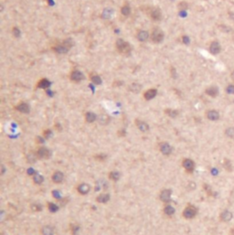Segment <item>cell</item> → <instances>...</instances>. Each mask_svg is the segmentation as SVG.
<instances>
[{
  "mask_svg": "<svg viewBox=\"0 0 234 235\" xmlns=\"http://www.w3.org/2000/svg\"><path fill=\"white\" fill-rule=\"evenodd\" d=\"M115 46H116L117 51L118 52H120L121 54H124V55H127V54L130 53L131 51V46L130 44L126 41H125L124 40L122 39H119L117 40L116 43H115Z\"/></svg>",
  "mask_w": 234,
  "mask_h": 235,
  "instance_id": "6da1fadb",
  "label": "cell"
},
{
  "mask_svg": "<svg viewBox=\"0 0 234 235\" xmlns=\"http://www.w3.org/2000/svg\"><path fill=\"white\" fill-rule=\"evenodd\" d=\"M197 213H198V209L195 206H193V205H188L184 209V211L182 212V216L185 219H187V220H191V219L196 217Z\"/></svg>",
  "mask_w": 234,
  "mask_h": 235,
  "instance_id": "7a4b0ae2",
  "label": "cell"
},
{
  "mask_svg": "<svg viewBox=\"0 0 234 235\" xmlns=\"http://www.w3.org/2000/svg\"><path fill=\"white\" fill-rule=\"evenodd\" d=\"M146 12L150 16V18L155 21H159L161 18H162L161 11L157 8H147Z\"/></svg>",
  "mask_w": 234,
  "mask_h": 235,
  "instance_id": "3957f363",
  "label": "cell"
},
{
  "mask_svg": "<svg viewBox=\"0 0 234 235\" xmlns=\"http://www.w3.org/2000/svg\"><path fill=\"white\" fill-rule=\"evenodd\" d=\"M163 40H164V32L159 29H154L151 34V40L155 43H160L163 41Z\"/></svg>",
  "mask_w": 234,
  "mask_h": 235,
  "instance_id": "277c9868",
  "label": "cell"
},
{
  "mask_svg": "<svg viewBox=\"0 0 234 235\" xmlns=\"http://www.w3.org/2000/svg\"><path fill=\"white\" fill-rule=\"evenodd\" d=\"M51 151L47 147H43L38 148L37 152H36V156L40 159H49L51 158Z\"/></svg>",
  "mask_w": 234,
  "mask_h": 235,
  "instance_id": "5b68a950",
  "label": "cell"
},
{
  "mask_svg": "<svg viewBox=\"0 0 234 235\" xmlns=\"http://www.w3.org/2000/svg\"><path fill=\"white\" fill-rule=\"evenodd\" d=\"M182 167L188 173H192L195 169V162L190 158H185L182 161Z\"/></svg>",
  "mask_w": 234,
  "mask_h": 235,
  "instance_id": "8992f818",
  "label": "cell"
},
{
  "mask_svg": "<svg viewBox=\"0 0 234 235\" xmlns=\"http://www.w3.org/2000/svg\"><path fill=\"white\" fill-rule=\"evenodd\" d=\"M159 150L161 152V154H163L164 156H170L172 154L173 148L167 142H163L161 143L159 146Z\"/></svg>",
  "mask_w": 234,
  "mask_h": 235,
  "instance_id": "52a82bcc",
  "label": "cell"
},
{
  "mask_svg": "<svg viewBox=\"0 0 234 235\" xmlns=\"http://www.w3.org/2000/svg\"><path fill=\"white\" fill-rule=\"evenodd\" d=\"M77 192L81 195H87L91 190V186L87 183H81L77 186Z\"/></svg>",
  "mask_w": 234,
  "mask_h": 235,
  "instance_id": "ba28073f",
  "label": "cell"
},
{
  "mask_svg": "<svg viewBox=\"0 0 234 235\" xmlns=\"http://www.w3.org/2000/svg\"><path fill=\"white\" fill-rule=\"evenodd\" d=\"M232 218H233V214L231 211H227V210H225L223 211L220 214V220H221V222H231V220H232Z\"/></svg>",
  "mask_w": 234,
  "mask_h": 235,
  "instance_id": "9c48e42d",
  "label": "cell"
},
{
  "mask_svg": "<svg viewBox=\"0 0 234 235\" xmlns=\"http://www.w3.org/2000/svg\"><path fill=\"white\" fill-rule=\"evenodd\" d=\"M171 195H172V191L170 190H163L159 195L160 200L164 203H168L171 200Z\"/></svg>",
  "mask_w": 234,
  "mask_h": 235,
  "instance_id": "30bf717a",
  "label": "cell"
},
{
  "mask_svg": "<svg viewBox=\"0 0 234 235\" xmlns=\"http://www.w3.org/2000/svg\"><path fill=\"white\" fill-rule=\"evenodd\" d=\"M64 179V174L61 171H55L53 174L51 175V180L55 183V184H60L63 181Z\"/></svg>",
  "mask_w": 234,
  "mask_h": 235,
  "instance_id": "8fae6325",
  "label": "cell"
},
{
  "mask_svg": "<svg viewBox=\"0 0 234 235\" xmlns=\"http://www.w3.org/2000/svg\"><path fill=\"white\" fill-rule=\"evenodd\" d=\"M210 51L213 55H217L221 51V46L219 41H212L210 46Z\"/></svg>",
  "mask_w": 234,
  "mask_h": 235,
  "instance_id": "7c38bea8",
  "label": "cell"
},
{
  "mask_svg": "<svg viewBox=\"0 0 234 235\" xmlns=\"http://www.w3.org/2000/svg\"><path fill=\"white\" fill-rule=\"evenodd\" d=\"M83 79H84V75L80 71H73L71 73V80L75 83H79V82L82 81Z\"/></svg>",
  "mask_w": 234,
  "mask_h": 235,
  "instance_id": "4fadbf2b",
  "label": "cell"
},
{
  "mask_svg": "<svg viewBox=\"0 0 234 235\" xmlns=\"http://www.w3.org/2000/svg\"><path fill=\"white\" fill-rule=\"evenodd\" d=\"M206 116L210 120V121H218L221 115L220 113L216 110H210L206 113Z\"/></svg>",
  "mask_w": 234,
  "mask_h": 235,
  "instance_id": "5bb4252c",
  "label": "cell"
},
{
  "mask_svg": "<svg viewBox=\"0 0 234 235\" xmlns=\"http://www.w3.org/2000/svg\"><path fill=\"white\" fill-rule=\"evenodd\" d=\"M40 233H41V235H54L55 229H54L53 226L45 225L40 228Z\"/></svg>",
  "mask_w": 234,
  "mask_h": 235,
  "instance_id": "9a60e30c",
  "label": "cell"
},
{
  "mask_svg": "<svg viewBox=\"0 0 234 235\" xmlns=\"http://www.w3.org/2000/svg\"><path fill=\"white\" fill-rule=\"evenodd\" d=\"M136 127H137L140 131H142V132H146V131H148L149 130L148 124L146 123V122H144V121H142V120L136 119Z\"/></svg>",
  "mask_w": 234,
  "mask_h": 235,
  "instance_id": "2e32d148",
  "label": "cell"
},
{
  "mask_svg": "<svg viewBox=\"0 0 234 235\" xmlns=\"http://www.w3.org/2000/svg\"><path fill=\"white\" fill-rule=\"evenodd\" d=\"M110 199H111V197H110L109 194H107V193H101V194H99L96 197V201L98 203L104 204V203L108 202L110 200Z\"/></svg>",
  "mask_w": 234,
  "mask_h": 235,
  "instance_id": "e0dca14e",
  "label": "cell"
},
{
  "mask_svg": "<svg viewBox=\"0 0 234 235\" xmlns=\"http://www.w3.org/2000/svg\"><path fill=\"white\" fill-rule=\"evenodd\" d=\"M206 93L209 96L215 98L219 95V88L217 86H210V87L206 89Z\"/></svg>",
  "mask_w": 234,
  "mask_h": 235,
  "instance_id": "ac0fdd59",
  "label": "cell"
},
{
  "mask_svg": "<svg viewBox=\"0 0 234 235\" xmlns=\"http://www.w3.org/2000/svg\"><path fill=\"white\" fill-rule=\"evenodd\" d=\"M16 109H17L19 112L22 113V114H29V111H30V108L29 106V104H26V103H21V104H19V105L16 106Z\"/></svg>",
  "mask_w": 234,
  "mask_h": 235,
  "instance_id": "d6986e66",
  "label": "cell"
},
{
  "mask_svg": "<svg viewBox=\"0 0 234 235\" xmlns=\"http://www.w3.org/2000/svg\"><path fill=\"white\" fill-rule=\"evenodd\" d=\"M157 93V91L156 89H150L148 91H146L145 93H144V98L146 100V101H150L152 100L153 98H155L156 95Z\"/></svg>",
  "mask_w": 234,
  "mask_h": 235,
  "instance_id": "ffe728a7",
  "label": "cell"
},
{
  "mask_svg": "<svg viewBox=\"0 0 234 235\" xmlns=\"http://www.w3.org/2000/svg\"><path fill=\"white\" fill-rule=\"evenodd\" d=\"M70 49L69 48H67L65 45L63 44V42L61 43V44H59V45H57V46H55L53 47V51H56V52H58V53H66V52H68V51H69Z\"/></svg>",
  "mask_w": 234,
  "mask_h": 235,
  "instance_id": "44dd1931",
  "label": "cell"
},
{
  "mask_svg": "<svg viewBox=\"0 0 234 235\" xmlns=\"http://www.w3.org/2000/svg\"><path fill=\"white\" fill-rule=\"evenodd\" d=\"M108 177H109V179H110L111 180H113V181H117V180H119V179H120V177H121V174H120L119 171L114 170L111 171V172L109 173Z\"/></svg>",
  "mask_w": 234,
  "mask_h": 235,
  "instance_id": "7402d4cb",
  "label": "cell"
},
{
  "mask_svg": "<svg viewBox=\"0 0 234 235\" xmlns=\"http://www.w3.org/2000/svg\"><path fill=\"white\" fill-rule=\"evenodd\" d=\"M97 119L95 114H93V112H87L85 114V121L87 123H93Z\"/></svg>",
  "mask_w": 234,
  "mask_h": 235,
  "instance_id": "603a6c76",
  "label": "cell"
},
{
  "mask_svg": "<svg viewBox=\"0 0 234 235\" xmlns=\"http://www.w3.org/2000/svg\"><path fill=\"white\" fill-rule=\"evenodd\" d=\"M37 86H38L39 88H41V89H47V88H49V87L51 86V82H50L49 80H47V79H41V80L38 83Z\"/></svg>",
  "mask_w": 234,
  "mask_h": 235,
  "instance_id": "cb8c5ba5",
  "label": "cell"
},
{
  "mask_svg": "<svg viewBox=\"0 0 234 235\" xmlns=\"http://www.w3.org/2000/svg\"><path fill=\"white\" fill-rule=\"evenodd\" d=\"M176 212V210H175V208L173 207V206H171V205H166L165 207H164V213L166 214V215H168V216H172L173 214Z\"/></svg>",
  "mask_w": 234,
  "mask_h": 235,
  "instance_id": "d4e9b609",
  "label": "cell"
},
{
  "mask_svg": "<svg viewBox=\"0 0 234 235\" xmlns=\"http://www.w3.org/2000/svg\"><path fill=\"white\" fill-rule=\"evenodd\" d=\"M47 208H48L49 211L51 212V213L57 212V211H59V209H60L59 206L54 202H48V204H47Z\"/></svg>",
  "mask_w": 234,
  "mask_h": 235,
  "instance_id": "484cf974",
  "label": "cell"
},
{
  "mask_svg": "<svg viewBox=\"0 0 234 235\" xmlns=\"http://www.w3.org/2000/svg\"><path fill=\"white\" fill-rule=\"evenodd\" d=\"M148 38H149V34H148V32H146V31L142 30V31H140V32L137 34V39H138V40L142 41V42H144V41L147 40H148Z\"/></svg>",
  "mask_w": 234,
  "mask_h": 235,
  "instance_id": "4316f807",
  "label": "cell"
},
{
  "mask_svg": "<svg viewBox=\"0 0 234 235\" xmlns=\"http://www.w3.org/2000/svg\"><path fill=\"white\" fill-rule=\"evenodd\" d=\"M32 179H33V182L37 185H40L42 184L43 181H44V178H43L41 175L40 174H36L32 177Z\"/></svg>",
  "mask_w": 234,
  "mask_h": 235,
  "instance_id": "83f0119b",
  "label": "cell"
},
{
  "mask_svg": "<svg viewBox=\"0 0 234 235\" xmlns=\"http://www.w3.org/2000/svg\"><path fill=\"white\" fill-rule=\"evenodd\" d=\"M141 89H142V86L138 84V83H132L129 87V90L134 93H138L139 92L141 91Z\"/></svg>",
  "mask_w": 234,
  "mask_h": 235,
  "instance_id": "f1b7e54d",
  "label": "cell"
},
{
  "mask_svg": "<svg viewBox=\"0 0 234 235\" xmlns=\"http://www.w3.org/2000/svg\"><path fill=\"white\" fill-rule=\"evenodd\" d=\"M109 121H110V118L106 115H101L98 117V122L101 125H107L109 123Z\"/></svg>",
  "mask_w": 234,
  "mask_h": 235,
  "instance_id": "f546056e",
  "label": "cell"
},
{
  "mask_svg": "<svg viewBox=\"0 0 234 235\" xmlns=\"http://www.w3.org/2000/svg\"><path fill=\"white\" fill-rule=\"evenodd\" d=\"M224 134L229 138H234V126H230V127L226 128Z\"/></svg>",
  "mask_w": 234,
  "mask_h": 235,
  "instance_id": "4dcf8cb0",
  "label": "cell"
},
{
  "mask_svg": "<svg viewBox=\"0 0 234 235\" xmlns=\"http://www.w3.org/2000/svg\"><path fill=\"white\" fill-rule=\"evenodd\" d=\"M165 113H166V115H168L170 116V117H176V116L178 115V111L172 110V109H167V110L165 111Z\"/></svg>",
  "mask_w": 234,
  "mask_h": 235,
  "instance_id": "1f68e13d",
  "label": "cell"
},
{
  "mask_svg": "<svg viewBox=\"0 0 234 235\" xmlns=\"http://www.w3.org/2000/svg\"><path fill=\"white\" fill-rule=\"evenodd\" d=\"M91 80L92 82L95 84V85H100L102 83V79L98 76V75H93L91 77Z\"/></svg>",
  "mask_w": 234,
  "mask_h": 235,
  "instance_id": "d6a6232c",
  "label": "cell"
},
{
  "mask_svg": "<svg viewBox=\"0 0 234 235\" xmlns=\"http://www.w3.org/2000/svg\"><path fill=\"white\" fill-rule=\"evenodd\" d=\"M121 13H122V15H124V16H129V14L131 13V8H130V7H129L128 5L124 6V7L122 8V9H121Z\"/></svg>",
  "mask_w": 234,
  "mask_h": 235,
  "instance_id": "836d02e7",
  "label": "cell"
},
{
  "mask_svg": "<svg viewBox=\"0 0 234 235\" xmlns=\"http://www.w3.org/2000/svg\"><path fill=\"white\" fill-rule=\"evenodd\" d=\"M30 208H31V210L33 211H40L42 210V206L40 204H39V203L32 204L31 206H30Z\"/></svg>",
  "mask_w": 234,
  "mask_h": 235,
  "instance_id": "e575fe53",
  "label": "cell"
},
{
  "mask_svg": "<svg viewBox=\"0 0 234 235\" xmlns=\"http://www.w3.org/2000/svg\"><path fill=\"white\" fill-rule=\"evenodd\" d=\"M219 29H220L221 31H223V32H225V33H230L231 30H232L231 27L226 26V25H221V26H219Z\"/></svg>",
  "mask_w": 234,
  "mask_h": 235,
  "instance_id": "d590c367",
  "label": "cell"
},
{
  "mask_svg": "<svg viewBox=\"0 0 234 235\" xmlns=\"http://www.w3.org/2000/svg\"><path fill=\"white\" fill-rule=\"evenodd\" d=\"M226 93L228 94H234V84H229L226 87Z\"/></svg>",
  "mask_w": 234,
  "mask_h": 235,
  "instance_id": "8d00e7d4",
  "label": "cell"
},
{
  "mask_svg": "<svg viewBox=\"0 0 234 235\" xmlns=\"http://www.w3.org/2000/svg\"><path fill=\"white\" fill-rule=\"evenodd\" d=\"M112 14H113V10H112V9L107 8V9H105V10L104 11V13H103V17H104V19H109V18L112 16Z\"/></svg>",
  "mask_w": 234,
  "mask_h": 235,
  "instance_id": "74e56055",
  "label": "cell"
},
{
  "mask_svg": "<svg viewBox=\"0 0 234 235\" xmlns=\"http://www.w3.org/2000/svg\"><path fill=\"white\" fill-rule=\"evenodd\" d=\"M51 135H52V133H51V130H50V129H46V130H44V132H43V136H44V138H50V137L51 136Z\"/></svg>",
  "mask_w": 234,
  "mask_h": 235,
  "instance_id": "f35d334b",
  "label": "cell"
},
{
  "mask_svg": "<svg viewBox=\"0 0 234 235\" xmlns=\"http://www.w3.org/2000/svg\"><path fill=\"white\" fill-rule=\"evenodd\" d=\"M178 8L179 9H187L188 8V4L186 3V2H182V3H180L179 5H178Z\"/></svg>",
  "mask_w": 234,
  "mask_h": 235,
  "instance_id": "ab89813d",
  "label": "cell"
},
{
  "mask_svg": "<svg viewBox=\"0 0 234 235\" xmlns=\"http://www.w3.org/2000/svg\"><path fill=\"white\" fill-rule=\"evenodd\" d=\"M27 173H28V175H29V176H32V177H33L34 175H36V174H37V173H36V171L34 170L33 168H28V170H27Z\"/></svg>",
  "mask_w": 234,
  "mask_h": 235,
  "instance_id": "60d3db41",
  "label": "cell"
},
{
  "mask_svg": "<svg viewBox=\"0 0 234 235\" xmlns=\"http://www.w3.org/2000/svg\"><path fill=\"white\" fill-rule=\"evenodd\" d=\"M13 34H14V36H16V37H19L20 31H19V29L18 28H14V29H13Z\"/></svg>",
  "mask_w": 234,
  "mask_h": 235,
  "instance_id": "b9f144b4",
  "label": "cell"
},
{
  "mask_svg": "<svg viewBox=\"0 0 234 235\" xmlns=\"http://www.w3.org/2000/svg\"><path fill=\"white\" fill-rule=\"evenodd\" d=\"M182 40H183V42L185 43V44H189V37H187V36H184L183 38H182Z\"/></svg>",
  "mask_w": 234,
  "mask_h": 235,
  "instance_id": "7bdbcfd3",
  "label": "cell"
},
{
  "mask_svg": "<svg viewBox=\"0 0 234 235\" xmlns=\"http://www.w3.org/2000/svg\"><path fill=\"white\" fill-rule=\"evenodd\" d=\"M52 195H53V197L55 199H60V194H59V191H57V190H53L52 191Z\"/></svg>",
  "mask_w": 234,
  "mask_h": 235,
  "instance_id": "ee69618b",
  "label": "cell"
},
{
  "mask_svg": "<svg viewBox=\"0 0 234 235\" xmlns=\"http://www.w3.org/2000/svg\"><path fill=\"white\" fill-rule=\"evenodd\" d=\"M36 141H37L38 143L41 144V143H43V142H44V139H43L42 137H40V136H38V137L36 138Z\"/></svg>",
  "mask_w": 234,
  "mask_h": 235,
  "instance_id": "f6af8a7d",
  "label": "cell"
},
{
  "mask_svg": "<svg viewBox=\"0 0 234 235\" xmlns=\"http://www.w3.org/2000/svg\"><path fill=\"white\" fill-rule=\"evenodd\" d=\"M231 77H232V79L234 80V71L232 72V73H231Z\"/></svg>",
  "mask_w": 234,
  "mask_h": 235,
  "instance_id": "bcb514c9",
  "label": "cell"
}]
</instances>
